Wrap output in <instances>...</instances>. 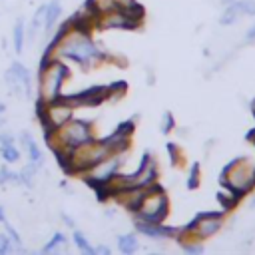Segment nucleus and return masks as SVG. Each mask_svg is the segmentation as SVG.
<instances>
[{
	"label": "nucleus",
	"mask_w": 255,
	"mask_h": 255,
	"mask_svg": "<svg viewBox=\"0 0 255 255\" xmlns=\"http://www.w3.org/2000/svg\"><path fill=\"white\" fill-rule=\"evenodd\" d=\"M52 52H58V56H64V58H70L78 64H88L92 60H98V58H104V54L96 48V44L90 40L88 32H82L78 28L72 26V32L68 30L64 34V38L52 48V50H46L48 56H52Z\"/></svg>",
	"instance_id": "nucleus-1"
},
{
	"label": "nucleus",
	"mask_w": 255,
	"mask_h": 255,
	"mask_svg": "<svg viewBox=\"0 0 255 255\" xmlns=\"http://www.w3.org/2000/svg\"><path fill=\"white\" fill-rule=\"evenodd\" d=\"M40 74V98H38V104H48V102H54L58 100L62 94V84H64V78L68 76V68L58 62L56 58L50 60L48 54H44L42 58V66L38 70Z\"/></svg>",
	"instance_id": "nucleus-2"
},
{
	"label": "nucleus",
	"mask_w": 255,
	"mask_h": 255,
	"mask_svg": "<svg viewBox=\"0 0 255 255\" xmlns=\"http://www.w3.org/2000/svg\"><path fill=\"white\" fill-rule=\"evenodd\" d=\"M167 205H169V199L165 191L159 185H147L143 191V197L135 207V221L161 223L167 215Z\"/></svg>",
	"instance_id": "nucleus-3"
},
{
	"label": "nucleus",
	"mask_w": 255,
	"mask_h": 255,
	"mask_svg": "<svg viewBox=\"0 0 255 255\" xmlns=\"http://www.w3.org/2000/svg\"><path fill=\"white\" fill-rule=\"evenodd\" d=\"M221 185L225 189L235 191L237 195L249 191L255 185V167L243 157L227 163V167L221 173Z\"/></svg>",
	"instance_id": "nucleus-4"
},
{
	"label": "nucleus",
	"mask_w": 255,
	"mask_h": 255,
	"mask_svg": "<svg viewBox=\"0 0 255 255\" xmlns=\"http://www.w3.org/2000/svg\"><path fill=\"white\" fill-rule=\"evenodd\" d=\"M72 112H74V106L70 102H66L62 96L54 102L38 104V118L42 120L46 133L62 128L68 120H72Z\"/></svg>",
	"instance_id": "nucleus-5"
},
{
	"label": "nucleus",
	"mask_w": 255,
	"mask_h": 255,
	"mask_svg": "<svg viewBox=\"0 0 255 255\" xmlns=\"http://www.w3.org/2000/svg\"><path fill=\"white\" fill-rule=\"evenodd\" d=\"M122 163H124V151L110 153V155H106L102 161H98L96 165H92V167L88 169L86 181H88L90 185H94L96 189H102L104 185H108V183L118 175V169H120Z\"/></svg>",
	"instance_id": "nucleus-6"
},
{
	"label": "nucleus",
	"mask_w": 255,
	"mask_h": 255,
	"mask_svg": "<svg viewBox=\"0 0 255 255\" xmlns=\"http://www.w3.org/2000/svg\"><path fill=\"white\" fill-rule=\"evenodd\" d=\"M221 225H223V213L205 211V213H199V215L185 227V231L191 233V235L197 237V239H207V237H211L215 231H219Z\"/></svg>",
	"instance_id": "nucleus-7"
},
{
	"label": "nucleus",
	"mask_w": 255,
	"mask_h": 255,
	"mask_svg": "<svg viewBox=\"0 0 255 255\" xmlns=\"http://www.w3.org/2000/svg\"><path fill=\"white\" fill-rule=\"evenodd\" d=\"M6 86L16 96H30L32 94V78L28 68H24L20 62H14L6 70Z\"/></svg>",
	"instance_id": "nucleus-8"
},
{
	"label": "nucleus",
	"mask_w": 255,
	"mask_h": 255,
	"mask_svg": "<svg viewBox=\"0 0 255 255\" xmlns=\"http://www.w3.org/2000/svg\"><path fill=\"white\" fill-rule=\"evenodd\" d=\"M100 26L110 28V30H129V28H135L137 22H133L129 16H126L120 8H114V10H108L102 14Z\"/></svg>",
	"instance_id": "nucleus-9"
},
{
	"label": "nucleus",
	"mask_w": 255,
	"mask_h": 255,
	"mask_svg": "<svg viewBox=\"0 0 255 255\" xmlns=\"http://www.w3.org/2000/svg\"><path fill=\"white\" fill-rule=\"evenodd\" d=\"M135 229L145 233L147 237H167L175 233V229L171 227H163L161 223H145V221H135Z\"/></svg>",
	"instance_id": "nucleus-10"
},
{
	"label": "nucleus",
	"mask_w": 255,
	"mask_h": 255,
	"mask_svg": "<svg viewBox=\"0 0 255 255\" xmlns=\"http://www.w3.org/2000/svg\"><path fill=\"white\" fill-rule=\"evenodd\" d=\"M22 143L26 145V149H28V153H30L32 163H34L36 167H40V165L44 163V157H42V151H40L38 143H36V141H34V137L30 135V131H24V133H22Z\"/></svg>",
	"instance_id": "nucleus-11"
},
{
	"label": "nucleus",
	"mask_w": 255,
	"mask_h": 255,
	"mask_svg": "<svg viewBox=\"0 0 255 255\" xmlns=\"http://www.w3.org/2000/svg\"><path fill=\"white\" fill-rule=\"evenodd\" d=\"M60 14H62V4L58 0H52L50 4H46V22H44V26H46V32L48 34L56 26V20L60 18Z\"/></svg>",
	"instance_id": "nucleus-12"
},
{
	"label": "nucleus",
	"mask_w": 255,
	"mask_h": 255,
	"mask_svg": "<svg viewBox=\"0 0 255 255\" xmlns=\"http://www.w3.org/2000/svg\"><path fill=\"white\" fill-rule=\"evenodd\" d=\"M237 18H239V10H237L235 2H231V4L225 6V10H223V14L219 18V24L221 26H231V24L237 22Z\"/></svg>",
	"instance_id": "nucleus-13"
},
{
	"label": "nucleus",
	"mask_w": 255,
	"mask_h": 255,
	"mask_svg": "<svg viewBox=\"0 0 255 255\" xmlns=\"http://www.w3.org/2000/svg\"><path fill=\"white\" fill-rule=\"evenodd\" d=\"M118 247H120L122 253H131V251H135V249H137V239H135V235H131V233L120 235V237H118Z\"/></svg>",
	"instance_id": "nucleus-14"
},
{
	"label": "nucleus",
	"mask_w": 255,
	"mask_h": 255,
	"mask_svg": "<svg viewBox=\"0 0 255 255\" xmlns=\"http://www.w3.org/2000/svg\"><path fill=\"white\" fill-rule=\"evenodd\" d=\"M14 50L18 54H22L24 50V22L22 20H18L14 26Z\"/></svg>",
	"instance_id": "nucleus-15"
},
{
	"label": "nucleus",
	"mask_w": 255,
	"mask_h": 255,
	"mask_svg": "<svg viewBox=\"0 0 255 255\" xmlns=\"http://www.w3.org/2000/svg\"><path fill=\"white\" fill-rule=\"evenodd\" d=\"M0 151H2L4 161H8V163H16V161L20 159V151L14 147V143H12V145H2Z\"/></svg>",
	"instance_id": "nucleus-16"
},
{
	"label": "nucleus",
	"mask_w": 255,
	"mask_h": 255,
	"mask_svg": "<svg viewBox=\"0 0 255 255\" xmlns=\"http://www.w3.org/2000/svg\"><path fill=\"white\" fill-rule=\"evenodd\" d=\"M36 171H38V167L34 165V163H30V165H26V169H22L18 175H20V183H26L28 187L32 185V179H34V175H36Z\"/></svg>",
	"instance_id": "nucleus-17"
},
{
	"label": "nucleus",
	"mask_w": 255,
	"mask_h": 255,
	"mask_svg": "<svg viewBox=\"0 0 255 255\" xmlns=\"http://www.w3.org/2000/svg\"><path fill=\"white\" fill-rule=\"evenodd\" d=\"M239 14H247V16H255V0H239L235 2Z\"/></svg>",
	"instance_id": "nucleus-18"
},
{
	"label": "nucleus",
	"mask_w": 255,
	"mask_h": 255,
	"mask_svg": "<svg viewBox=\"0 0 255 255\" xmlns=\"http://www.w3.org/2000/svg\"><path fill=\"white\" fill-rule=\"evenodd\" d=\"M0 183L2 185L4 183H20V175L14 173V171H10L8 167H2L0 169Z\"/></svg>",
	"instance_id": "nucleus-19"
},
{
	"label": "nucleus",
	"mask_w": 255,
	"mask_h": 255,
	"mask_svg": "<svg viewBox=\"0 0 255 255\" xmlns=\"http://www.w3.org/2000/svg\"><path fill=\"white\" fill-rule=\"evenodd\" d=\"M74 243H76V245H78V247H80L84 253H94V247L88 243V239H86V237H84L80 231H76V233H74Z\"/></svg>",
	"instance_id": "nucleus-20"
},
{
	"label": "nucleus",
	"mask_w": 255,
	"mask_h": 255,
	"mask_svg": "<svg viewBox=\"0 0 255 255\" xmlns=\"http://www.w3.org/2000/svg\"><path fill=\"white\" fill-rule=\"evenodd\" d=\"M66 243V237L62 235V233H56L54 237H52V241L48 243V245H44V253H50V251H54V249H58L60 245H64Z\"/></svg>",
	"instance_id": "nucleus-21"
},
{
	"label": "nucleus",
	"mask_w": 255,
	"mask_h": 255,
	"mask_svg": "<svg viewBox=\"0 0 255 255\" xmlns=\"http://www.w3.org/2000/svg\"><path fill=\"white\" fill-rule=\"evenodd\" d=\"M197 185H199V163H193V165H191L189 179H187V187H189V189H195Z\"/></svg>",
	"instance_id": "nucleus-22"
},
{
	"label": "nucleus",
	"mask_w": 255,
	"mask_h": 255,
	"mask_svg": "<svg viewBox=\"0 0 255 255\" xmlns=\"http://www.w3.org/2000/svg\"><path fill=\"white\" fill-rule=\"evenodd\" d=\"M173 129V114L171 112H165L163 114V120H161V131L163 133H169Z\"/></svg>",
	"instance_id": "nucleus-23"
},
{
	"label": "nucleus",
	"mask_w": 255,
	"mask_h": 255,
	"mask_svg": "<svg viewBox=\"0 0 255 255\" xmlns=\"http://www.w3.org/2000/svg\"><path fill=\"white\" fill-rule=\"evenodd\" d=\"M6 233H8V237L12 239V243H14V247H18V249H20V247H22V241H20V235H18V231H16V229H14V227H12L10 223H6Z\"/></svg>",
	"instance_id": "nucleus-24"
},
{
	"label": "nucleus",
	"mask_w": 255,
	"mask_h": 255,
	"mask_svg": "<svg viewBox=\"0 0 255 255\" xmlns=\"http://www.w3.org/2000/svg\"><path fill=\"white\" fill-rule=\"evenodd\" d=\"M12 247H14L12 239H10L8 235L0 233V253H10V251H12Z\"/></svg>",
	"instance_id": "nucleus-25"
},
{
	"label": "nucleus",
	"mask_w": 255,
	"mask_h": 255,
	"mask_svg": "<svg viewBox=\"0 0 255 255\" xmlns=\"http://www.w3.org/2000/svg\"><path fill=\"white\" fill-rule=\"evenodd\" d=\"M12 143H14L12 133H0V147L2 145H12Z\"/></svg>",
	"instance_id": "nucleus-26"
},
{
	"label": "nucleus",
	"mask_w": 255,
	"mask_h": 255,
	"mask_svg": "<svg viewBox=\"0 0 255 255\" xmlns=\"http://www.w3.org/2000/svg\"><path fill=\"white\" fill-rule=\"evenodd\" d=\"M245 40H247V42H255V26L245 34Z\"/></svg>",
	"instance_id": "nucleus-27"
},
{
	"label": "nucleus",
	"mask_w": 255,
	"mask_h": 255,
	"mask_svg": "<svg viewBox=\"0 0 255 255\" xmlns=\"http://www.w3.org/2000/svg\"><path fill=\"white\" fill-rule=\"evenodd\" d=\"M94 253H110V249L106 245H100V247H94Z\"/></svg>",
	"instance_id": "nucleus-28"
},
{
	"label": "nucleus",
	"mask_w": 255,
	"mask_h": 255,
	"mask_svg": "<svg viewBox=\"0 0 255 255\" xmlns=\"http://www.w3.org/2000/svg\"><path fill=\"white\" fill-rule=\"evenodd\" d=\"M62 217H64V221H66V225H70V227H72V225H74V219H72V217H70V215H66V213H64V215H62Z\"/></svg>",
	"instance_id": "nucleus-29"
},
{
	"label": "nucleus",
	"mask_w": 255,
	"mask_h": 255,
	"mask_svg": "<svg viewBox=\"0 0 255 255\" xmlns=\"http://www.w3.org/2000/svg\"><path fill=\"white\" fill-rule=\"evenodd\" d=\"M0 221H4V209H2V205H0Z\"/></svg>",
	"instance_id": "nucleus-30"
},
{
	"label": "nucleus",
	"mask_w": 255,
	"mask_h": 255,
	"mask_svg": "<svg viewBox=\"0 0 255 255\" xmlns=\"http://www.w3.org/2000/svg\"><path fill=\"white\" fill-rule=\"evenodd\" d=\"M4 110H6V106H4L2 102H0V114H4Z\"/></svg>",
	"instance_id": "nucleus-31"
},
{
	"label": "nucleus",
	"mask_w": 255,
	"mask_h": 255,
	"mask_svg": "<svg viewBox=\"0 0 255 255\" xmlns=\"http://www.w3.org/2000/svg\"><path fill=\"white\" fill-rule=\"evenodd\" d=\"M251 112H253V116H255V100H253V104H251Z\"/></svg>",
	"instance_id": "nucleus-32"
},
{
	"label": "nucleus",
	"mask_w": 255,
	"mask_h": 255,
	"mask_svg": "<svg viewBox=\"0 0 255 255\" xmlns=\"http://www.w3.org/2000/svg\"><path fill=\"white\" fill-rule=\"evenodd\" d=\"M251 209H255V197L251 199Z\"/></svg>",
	"instance_id": "nucleus-33"
},
{
	"label": "nucleus",
	"mask_w": 255,
	"mask_h": 255,
	"mask_svg": "<svg viewBox=\"0 0 255 255\" xmlns=\"http://www.w3.org/2000/svg\"><path fill=\"white\" fill-rule=\"evenodd\" d=\"M231 2H233V0H223V4H225V6H227V4H231Z\"/></svg>",
	"instance_id": "nucleus-34"
},
{
	"label": "nucleus",
	"mask_w": 255,
	"mask_h": 255,
	"mask_svg": "<svg viewBox=\"0 0 255 255\" xmlns=\"http://www.w3.org/2000/svg\"><path fill=\"white\" fill-rule=\"evenodd\" d=\"M2 124H4V118H2V114H0V126H2Z\"/></svg>",
	"instance_id": "nucleus-35"
}]
</instances>
